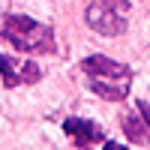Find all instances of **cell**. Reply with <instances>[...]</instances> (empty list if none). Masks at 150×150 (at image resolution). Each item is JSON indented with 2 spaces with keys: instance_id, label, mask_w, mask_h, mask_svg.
<instances>
[{
  "instance_id": "cell-7",
  "label": "cell",
  "mask_w": 150,
  "mask_h": 150,
  "mask_svg": "<svg viewBox=\"0 0 150 150\" xmlns=\"http://www.w3.org/2000/svg\"><path fill=\"white\" fill-rule=\"evenodd\" d=\"M129 84L132 81H90V90L108 102H123L129 96Z\"/></svg>"
},
{
  "instance_id": "cell-9",
  "label": "cell",
  "mask_w": 150,
  "mask_h": 150,
  "mask_svg": "<svg viewBox=\"0 0 150 150\" xmlns=\"http://www.w3.org/2000/svg\"><path fill=\"white\" fill-rule=\"evenodd\" d=\"M102 150H117V144H114V141H105V144H102Z\"/></svg>"
},
{
  "instance_id": "cell-6",
  "label": "cell",
  "mask_w": 150,
  "mask_h": 150,
  "mask_svg": "<svg viewBox=\"0 0 150 150\" xmlns=\"http://www.w3.org/2000/svg\"><path fill=\"white\" fill-rule=\"evenodd\" d=\"M120 123H123V132H126V138L132 144H150V126L144 123L141 114H135V111L132 114H123Z\"/></svg>"
},
{
  "instance_id": "cell-2",
  "label": "cell",
  "mask_w": 150,
  "mask_h": 150,
  "mask_svg": "<svg viewBox=\"0 0 150 150\" xmlns=\"http://www.w3.org/2000/svg\"><path fill=\"white\" fill-rule=\"evenodd\" d=\"M87 24L102 36H120L129 21V0H93L84 12Z\"/></svg>"
},
{
  "instance_id": "cell-10",
  "label": "cell",
  "mask_w": 150,
  "mask_h": 150,
  "mask_svg": "<svg viewBox=\"0 0 150 150\" xmlns=\"http://www.w3.org/2000/svg\"><path fill=\"white\" fill-rule=\"evenodd\" d=\"M117 150H126V147H117Z\"/></svg>"
},
{
  "instance_id": "cell-5",
  "label": "cell",
  "mask_w": 150,
  "mask_h": 150,
  "mask_svg": "<svg viewBox=\"0 0 150 150\" xmlns=\"http://www.w3.org/2000/svg\"><path fill=\"white\" fill-rule=\"evenodd\" d=\"M63 132L75 141V147H78V150H81V147H90V144H96V141L105 138V132H102L99 123L81 120V117H66V120H63Z\"/></svg>"
},
{
  "instance_id": "cell-8",
  "label": "cell",
  "mask_w": 150,
  "mask_h": 150,
  "mask_svg": "<svg viewBox=\"0 0 150 150\" xmlns=\"http://www.w3.org/2000/svg\"><path fill=\"white\" fill-rule=\"evenodd\" d=\"M135 108H138V114L144 117V123L150 126V102H144V99H138V102H135Z\"/></svg>"
},
{
  "instance_id": "cell-3",
  "label": "cell",
  "mask_w": 150,
  "mask_h": 150,
  "mask_svg": "<svg viewBox=\"0 0 150 150\" xmlns=\"http://www.w3.org/2000/svg\"><path fill=\"white\" fill-rule=\"evenodd\" d=\"M81 69L90 81H132V69L105 54H90L81 60Z\"/></svg>"
},
{
  "instance_id": "cell-11",
  "label": "cell",
  "mask_w": 150,
  "mask_h": 150,
  "mask_svg": "<svg viewBox=\"0 0 150 150\" xmlns=\"http://www.w3.org/2000/svg\"><path fill=\"white\" fill-rule=\"evenodd\" d=\"M81 150H87V147H81Z\"/></svg>"
},
{
  "instance_id": "cell-4",
  "label": "cell",
  "mask_w": 150,
  "mask_h": 150,
  "mask_svg": "<svg viewBox=\"0 0 150 150\" xmlns=\"http://www.w3.org/2000/svg\"><path fill=\"white\" fill-rule=\"evenodd\" d=\"M0 75H3V87H18V84H36L42 78V69L36 63H24L9 54H0Z\"/></svg>"
},
{
  "instance_id": "cell-1",
  "label": "cell",
  "mask_w": 150,
  "mask_h": 150,
  "mask_svg": "<svg viewBox=\"0 0 150 150\" xmlns=\"http://www.w3.org/2000/svg\"><path fill=\"white\" fill-rule=\"evenodd\" d=\"M0 39L12 42V48H18L24 54H54L57 42L51 27L33 21L27 15H6L3 27H0Z\"/></svg>"
}]
</instances>
